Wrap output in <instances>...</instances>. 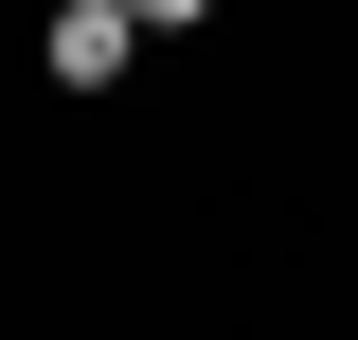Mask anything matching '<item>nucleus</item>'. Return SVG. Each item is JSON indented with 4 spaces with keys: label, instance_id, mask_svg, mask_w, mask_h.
Returning a JSON list of instances; mask_svg holds the SVG:
<instances>
[{
    "label": "nucleus",
    "instance_id": "nucleus-1",
    "mask_svg": "<svg viewBox=\"0 0 358 340\" xmlns=\"http://www.w3.org/2000/svg\"><path fill=\"white\" fill-rule=\"evenodd\" d=\"M36 54H54V90H126L143 72V0H54Z\"/></svg>",
    "mask_w": 358,
    "mask_h": 340
}]
</instances>
